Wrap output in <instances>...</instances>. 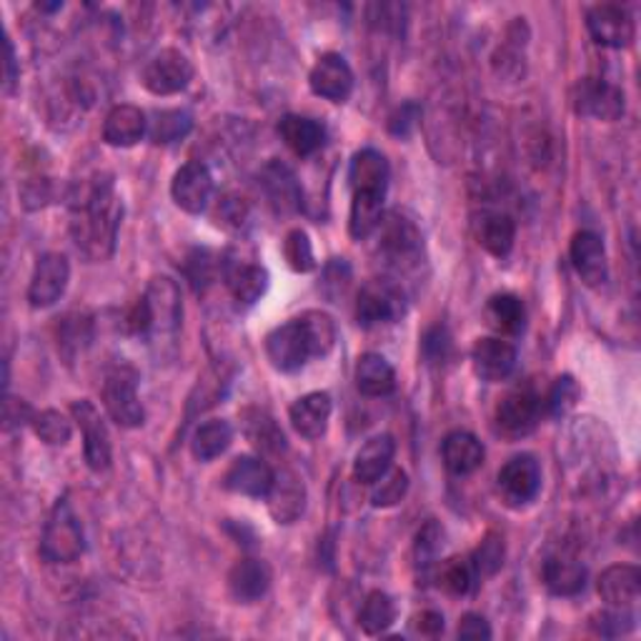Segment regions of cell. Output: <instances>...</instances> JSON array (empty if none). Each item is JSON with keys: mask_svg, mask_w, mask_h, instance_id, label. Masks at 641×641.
I'll return each instance as SVG.
<instances>
[{"mask_svg": "<svg viewBox=\"0 0 641 641\" xmlns=\"http://www.w3.org/2000/svg\"><path fill=\"white\" fill-rule=\"evenodd\" d=\"M70 236L78 254L88 260L114 256L124 204L116 194L114 178L96 176L70 188Z\"/></svg>", "mask_w": 641, "mask_h": 641, "instance_id": "obj_1", "label": "cell"}, {"mask_svg": "<svg viewBox=\"0 0 641 641\" xmlns=\"http://www.w3.org/2000/svg\"><path fill=\"white\" fill-rule=\"evenodd\" d=\"M336 320L326 310H304V314L276 326L266 336V356L270 366L290 374L308 364V358L328 356L336 346Z\"/></svg>", "mask_w": 641, "mask_h": 641, "instance_id": "obj_2", "label": "cell"}, {"mask_svg": "<svg viewBox=\"0 0 641 641\" xmlns=\"http://www.w3.org/2000/svg\"><path fill=\"white\" fill-rule=\"evenodd\" d=\"M184 320V304L174 278L154 276L148 280L146 294L136 300L128 314V328L134 334H176Z\"/></svg>", "mask_w": 641, "mask_h": 641, "instance_id": "obj_3", "label": "cell"}, {"mask_svg": "<svg viewBox=\"0 0 641 641\" xmlns=\"http://www.w3.org/2000/svg\"><path fill=\"white\" fill-rule=\"evenodd\" d=\"M86 551L83 526L76 516L68 499H58L53 511L48 514L43 536H40V556L48 564H73Z\"/></svg>", "mask_w": 641, "mask_h": 641, "instance_id": "obj_4", "label": "cell"}, {"mask_svg": "<svg viewBox=\"0 0 641 641\" xmlns=\"http://www.w3.org/2000/svg\"><path fill=\"white\" fill-rule=\"evenodd\" d=\"M103 406L108 416L124 428L144 426L146 411L138 398V374L130 366H116L108 371L103 384Z\"/></svg>", "mask_w": 641, "mask_h": 641, "instance_id": "obj_5", "label": "cell"}, {"mask_svg": "<svg viewBox=\"0 0 641 641\" xmlns=\"http://www.w3.org/2000/svg\"><path fill=\"white\" fill-rule=\"evenodd\" d=\"M140 80L154 96H176L194 80V63L180 50L164 48L148 60Z\"/></svg>", "mask_w": 641, "mask_h": 641, "instance_id": "obj_6", "label": "cell"}, {"mask_svg": "<svg viewBox=\"0 0 641 641\" xmlns=\"http://www.w3.org/2000/svg\"><path fill=\"white\" fill-rule=\"evenodd\" d=\"M70 414H73V421L83 434V454H86V464L90 471H108L110 461H114V446H110V434L103 416L100 411L90 404V401H73L70 406Z\"/></svg>", "mask_w": 641, "mask_h": 641, "instance_id": "obj_7", "label": "cell"}, {"mask_svg": "<svg viewBox=\"0 0 641 641\" xmlns=\"http://www.w3.org/2000/svg\"><path fill=\"white\" fill-rule=\"evenodd\" d=\"M571 103L579 116L596 120H617L627 108L621 88L604 78H581L571 93Z\"/></svg>", "mask_w": 641, "mask_h": 641, "instance_id": "obj_8", "label": "cell"}, {"mask_svg": "<svg viewBox=\"0 0 641 641\" xmlns=\"http://www.w3.org/2000/svg\"><path fill=\"white\" fill-rule=\"evenodd\" d=\"M496 428L509 438L529 436L541 418V396L531 386L514 388L496 406Z\"/></svg>", "mask_w": 641, "mask_h": 641, "instance_id": "obj_9", "label": "cell"}, {"mask_svg": "<svg viewBox=\"0 0 641 641\" xmlns=\"http://www.w3.org/2000/svg\"><path fill=\"white\" fill-rule=\"evenodd\" d=\"M499 494L509 506H526L534 501L541 489V466L531 454L509 458L496 479Z\"/></svg>", "mask_w": 641, "mask_h": 641, "instance_id": "obj_10", "label": "cell"}, {"mask_svg": "<svg viewBox=\"0 0 641 641\" xmlns=\"http://www.w3.org/2000/svg\"><path fill=\"white\" fill-rule=\"evenodd\" d=\"M398 316H404V296L396 286L386 284V280H368L358 290L356 318L364 328L394 324Z\"/></svg>", "mask_w": 641, "mask_h": 641, "instance_id": "obj_11", "label": "cell"}, {"mask_svg": "<svg viewBox=\"0 0 641 641\" xmlns=\"http://www.w3.org/2000/svg\"><path fill=\"white\" fill-rule=\"evenodd\" d=\"M70 280V264L63 254H43L38 258L28 286V304L33 308L53 306L66 294Z\"/></svg>", "mask_w": 641, "mask_h": 641, "instance_id": "obj_12", "label": "cell"}, {"mask_svg": "<svg viewBox=\"0 0 641 641\" xmlns=\"http://www.w3.org/2000/svg\"><path fill=\"white\" fill-rule=\"evenodd\" d=\"M586 28L591 38L604 48H627L637 36L634 18L627 8L614 3H599L586 10Z\"/></svg>", "mask_w": 641, "mask_h": 641, "instance_id": "obj_13", "label": "cell"}, {"mask_svg": "<svg viewBox=\"0 0 641 641\" xmlns=\"http://www.w3.org/2000/svg\"><path fill=\"white\" fill-rule=\"evenodd\" d=\"M170 196H174L176 206L186 214H204L210 196H214V176L206 164L200 160H190V164L180 166L170 184Z\"/></svg>", "mask_w": 641, "mask_h": 641, "instance_id": "obj_14", "label": "cell"}, {"mask_svg": "<svg viewBox=\"0 0 641 641\" xmlns=\"http://www.w3.org/2000/svg\"><path fill=\"white\" fill-rule=\"evenodd\" d=\"M308 86L316 96L344 103L354 93V70L341 53H324L310 68Z\"/></svg>", "mask_w": 641, "mask_h": 641, "instance_id": "obj_15", "label": "cell"}, {"mask_svg": "<svg viewBox=\"0 0 641 641\" xmlns=\"http://www.w3.org/2000/svg\"><path fill=\"white\" fill-rule=\"evenodd\" d=\"M258 184L268 206L274 208L276 214H296L300 204H304V194H300L296 174L286 164H280V160H268V164L260 168Z\"/></svg>", "mask_w": 641, "mask_h": 641, "instance_id": "obj_16", "label": "cell"}, {"mask_svg": "<svg viewBox=\"0 0 641 641\" xmlns=\"http://www.w3.org/2000/svg\"><path fill=\"white\" fill-rule=\"evenodd\" d=\"M571 264L579 278L584 280L589 288H599L609 280V260H607V248L604 240H601L594 230H579L571 238Z\"/></svg>", "mask_w": 641, "mask_h": 641, "instance_id": "obj_17", "label": "cell"}, {"mask_svg": "<svg viewBox=\"0 0 641 641\" xmlns=\"http://www.w3.org/2000/svg\"><path fill=\"white\" fill-rule=\"evenodd\" d=\"M268 511L276 524H296L306 511V484L294 469L278 471L268 491Z\"/></svg>", "mask_w": 641, "mask_h": 641, "instance_id": "obj_18", "label": "cell"}, {"mask_svg": "<svg viewBox=\"0 0 641 641\" xmlns=\"http://www.w3.org/2000/svg\"><path fill=\"white\" fill-rule=\"evenodd\" d=\"M516 358V346L496 336L479 338L471 348V364H474L476 376L489 381V384H499V381H506L514 374Z\"/></svg>", "mask_w": 641, "mask_h": 641, "instance_id": "obj_19", "label": "cell"}, {"mask_svg": "<svg viewBox=\"0 0 641 641\" xmlns=\"http://www.w3.org/2000/svg\"><path fill=\"white\" fill-rule=\"evenodd\" d=\"M376 230L381 236V254H384L391 264H414L418 258L421 234L408 218L391 214L381 218V226Z\"/></svg>", "mask_w": 641, "mask_h": 641, "instance_id": "obj_20", "label": "cell"}, {"mask_svg": "<svg viewBox=\"0 0 641 641\" xmlns=\"http://www.w3.org/2000/svg\"><path fill=\"white\" fill-rule=\"evenodd\" d=\"M274 479L276 471L260 456H238L226 471L224 486L240 496L266 499L270 486H274Z\"/></svg>", "mask_w": 641, "mask_h": 641, "instance_id": "obj_21", "label": "cell"}, {"mask_svg": "<svg viewBox=\"0 0 641 641\" xmlns=\"http://www.w3.org/2000/svg\"><path fill=\"white\" fill-rule=\"evenodd\" d=\"M391 178V168L386 156L376 148H364L351 158L348 168V184L354 194H374L386 196Z\"/></svg>", "mask_w": 641, "mask_h": 641, "instance_id": "obj_22", "label": "cell"}, {"mask_svg": "<svg viewBox=\"0 0 641 641\" xmlns=\"http://www.w3.org/2000/svg\"><path fill=\"white\" fill-rule=\"evenodd\" d=\"M274 571L264 559H240L228 574V591L238 604H256L266 596Z\"/></svg>", "mask_w": 641, "mask_h": 641, "instance_id": "obj_23", "label": "cell"}, {"mask_svg": "<svg viewBox=\"0 0 641 641\" xmlns=\"http://www.w3.org/2000/svg\"><path fill=\"white\" fill-rule=\"evenodd\" d=\"M331 411H334V404H331V396L326 391H314V394L300 396L296 404L288 408V418L298 436L316 441L326 434Z\"/></svg>", "mask_w": 641, "mask_h": 641, "instance_id": "obj_24", "label": "cell"}, {"mask_svg": "<svg viewBox=\"0 0 641 641\" xmlns=\"http://www.w3.org/2000/svg\"><path fill=\"white\" fill-rule=\"evenodd\" d=\"M599 596L609 607L629 609L634 607L641 596V571L631 564H614L601 571L599 576Z\"/></svg>", "mask_w": 641, "mask_h": 641, "instance_id": "obj_25", "label": "cell"}, {"mask_svg": "<svg viewBox=\"0 0 641 641\" xmlns=\"http://www.w3.org/2000/svg\"><path fill=\"white\" fill-rule=\"evenodd\" d=\"M484 444L469 431H451L441 444V458L454 476H469L484 464Z\"/></svg>", "mask_w": 641, "mask_h": 641, "instance_id": "obj_26", "label": "cell"}, {"mask_svg": "<svg viewBox=\"0 0 641 641\" xmlns=\"http://www.w3.org/2000/svg\"><path fill=\"white\" fill-rule=\"evenodd\" d=\"M148 134L146 114L130 103H120L108 110L103 120V140L114 148H130Z\"/></svg>", "mask_w": 641, "mask_h": 641, "instance_id": "obj_27", "label": "cell"}, {"mask_svg": "<svg viewBox=\"0 0 641 641\" xmlns=\"http://www.w3.org/2000/svg\"><path fill=\"white\" fill-rule=\"evenodd\" d=\"M396 441L388 434L371 436L364 446L358 448L354 458V479L358 484H376V481L386 474L394 464Z\"/></svg>", "mask_w": 641, "mask_h": 641, "instance_id": "obj_28", "label": "cell"}, {"mask_svg": "<svg viewBox=\"0 0 641 641\" xmlns=\"http://www.w3.org/2000/svg\"><path fill=\"white\" fill-rule=\"evenodd\" d=\"M224 276H226L230 296L244 306L256 304V300L264 296L268 288L266 268L258 264H248V260H226Z\"/></svg>", "mask_w": 641, "mask_h": 641, "instance_id": "obj_29", "label": "cell"}, {"mask_svg": "<svg viewBox=\"0 0 641 641\" xmlns=\"http://www.w3.org/2000/svg\"><path fill=\"white\" fill-rule=\"evenodd\" d=\"M278 136L296 156H314L326 144L324 124L308 116H284L278 124Z\"/></svg>", "mask_w": 641, "mask_h": 641, "instance_id": "obj_30", "label": "cell"}, {"mask_svg": "<svg viewBox=\"0 0 641 641\" xmlns=\"http://www.w3.org/2000/svg\"><path fill=\"white\" fill-rule=\"evenodd\" d=\"M356 388L364 396H388L396 388V371L381 354H364L356 361Z\"/></svg>", "mask_w": 641, "mask_h": 641, "instance_id": "obj_31", "label": "cell"}, {"mask_svg": "<svg viewBox=\"0 0 641 641\" xmlns=\"http://www.w3.org/2000/svg\"><path fill=\"white\" fill-rule=\"evenodd\" d=\"M244 434L254 444L260 454L278 456L280 451H286V436L278 428L276 418L264 408H246L244 411Z\"/></svg>", "mask_w": 641, "mask_h": 641, "instance_id": "obj_32", "label": "cell"}, {"mask_svg": "<svg viewBox=\"0 0 641 641\" xmlns=\"http://www.w3.org/2000/svg\"><path fill=\"white\" fill-rule=\"evenodd\" d=\"M541 576H544L546 589L556 596H576L586 586V569L576 559L566 556L546 559Z\"/></svg>", "mask_w": 641, "mask_h": 641, "instance_id": "obj_33", "label": "cell"}, {"mask_svg": "<svg viewBox=\"0 0 641 641\" xmlns=\"http://www.w3.org/2000/svg\"><path fill=\"white\" fill-rule=\"evenodd\" d=\"M476 238L491 256H509L516 240L514 218L509 214H499V210H494V214H481V218L476 220Z\"/></svg>", "mask_w": 641, "mask_h": 641, "instance_id": "obj_34", "label": "cell"}, {"mask_svg": "<svg viewBox=\"0 0 641 641\" xmlns=\"http://www.w3.org/2000/svg\"><path fill=\"white\" fill-rule=\"evenodd\" d=\"M230 441H234V426L224 418H210L196 428L190 438V454L198 461H214L230 446Z\"/></svg>", "mask_w": 641, "mask_h": 641, "instance_id": "obj_35", "label": "cell"}, {"mask_svg": "<svg viewBox=\"0 0 641 641\" xmlns=\"http://www.w3.org/2000/svg\"><path fill=\"white\" fill-rule=\"evenodd\" d=\"M489 324L494 326L499 334L516 336L526 326V308L524 300L514 294H496L489 298L486 304Z\"/></svg>", "mask_w": 641, "mask_h": 641, "instance_id": "obj_36", "label": "cell"}, {"mask_svg": "<svg viewBox=\"0 0 641 641\" xmlns=\"http://www.w3.org/2000/svg\"><path fill=\"white\" fill-rule=\"evenodd\" d=\"M384 198L374 194H354L351 200V214H348V234L356 240H364L371 234H376L384 218Z\"/></svg>", "mask_w": 641, "mask_h": 641, "instance_id": "obj_37", "label": "cell"}, {"mask_svg": "<svg viewBox=\"0 0 641 641\" xmlns=\"http://www.w3.org/2000/svg\"><path fill=\"white\" fill-rule=\"evenodd\" d=\"M396 621V604L386 591H371L366 596L364 607L358 611V627L366 631L368 637L384 634L386 629Z\"/></svg>", "mask_w": 641, "mask_h": 641, "instance_id": "obj_38", "label": "cell"}, {"mask_svg": "<svg viewBox=\"0 0 641 641\" xmlns=\"http://www.w3.org/2000/svg\"><path fill=\"white\" fill-rule=\"evenodd\" d=\"M190 128H194V118H190L186 110H160L156 118L150 120L148 136L156 146H168L184 140Z\"/></svg>", "mask_w": 641, "mask_h": 641, "instance_id": "obj_39", "label": "cell"}, {"mask_svg": "<svg viewBox=\"0 0 641 641\" xmlns=\"http://www.w3.org/2000/svg\"><path fill=\"white\" fill-rule=\"evenodd\" d=\"M224 264H226V260L220 258V256H216L214 250L194 248L188 254L186 264H184V274L190 280V286H194L196 290H206L216 280L218 270L224 274Z\"/></svg>", "mask_w": 641, "mask_h": 641, "instance_id": "obj_40", "label": "cell"}, {"mask_svg": "<svg viewBox=\"0 0 641 641\" xmlns=\"http://www.w3.org/2000/svg\"><path fill=\"white\" fill-rule=\"evenodd\" d=\"M476 569L471 564V556H454L438 566V586L454 596H464L476 581Z\"/></svg>", "mask_w": 641, "mask_h": 641, "instance_id": "obj_41", "label": "cell"}, {"mask_svg": "<svg viewBox=\"0 0 641 641\" xmlns=\"http://www.w3.org/2000/svg\"><path fill=\"white\" fill-rule=\"evenodd\" d=\"M30 426H33L36 436L48 446H66L70 441V434H73V426H70V421L56 408L40 411V414L33 416V424Z\"/></svg>", "mask_w": 641, "mask_h": 641, "instance_id": "obj_42", "label": "cell"}, {"mask_svg": "<svg viewBox=\"0 0 641 641\" xmlns=\"http://www.w3.org/2000/svg\"><path fill=\"white\" fill-rule=\"evenodd\" d=\"M284 258H286V264L296 270V274H308V270L316 268L314 246H310V238L306 230H300V228L288 230L284 238Z\"/></svg>", "mask_w": 641, "mask_h": 641, "instance_id": "obj_43", "label": "cell"}, {"mask_svg": "<svg viewBox=\"0 0 641 641\" xmlns=\"http://www.w3.org/2000/svg\"><path fill=\"white\" fill-rule=\"evenodd\" d=\"M504 556H506L504 539L499 534H486L479 549L474 551V556H471V564H474L479 579L494 576L496 571L504 566Z\"/></svg>", "mask_w": 641, "mask_h": 641, "instance_id": "obj_44", "label": "cell"}, {"mask_svg": "<svg viewBox=\"0 0 641 641\" xmlns=\"http://www.w3.org/2000/svg\"><path fill=\"white\" fill-rule=\"evenodd\" d=\"M376 489H374V501L376 509H388V506H396L398 501H404L406 491H408V474L404 469H394V471H386L384 476L376 481Z\"/></svg>", "mask_w": 641, "mask_h": 641, "instance_id": "obj_45", "label": "cell"}, {"mask_svg": "<svg viewBox=\"0 0 641 641\" xmlns=\"http://www.w3.org/2000/svg\"><path fill=\"white\" fill-rule=\"evenodd\" d=\"M576 401H579L576 381L571 378V376H559L556 384L551 386L544 404H546L551 416H564V414H569L571 408L576 406Z\"/></svg>", "mask_w": 641, "mask_h": 641, "instance_id": "obj_46", "label": "cell"}, {"mask_svg": "<svg viewBox=\"0 0 641 641\" xmlns=\"http://www.w3.org/2000/svg\"><path fill=\"white\" fill-rule=\"evenodd\" d=\"M591 629L599 637H621L634 629V617L627 609L611 607V611H599V614L591 617Z\"/></svg>", "mask_w": 641, "mask_h": 641, "instance_id": "obj_47", "label": "cell"}, {"mask_svg": "<svg viewBox=\"0 0 641 641\" xmlns=\"http://www.w3.org/2000/svg\"><path fill=\"white\" fill-rule=\"evenodd\" d=\"M216 218H218V226H224L226 230H240L248 224L246 198L236 194L224 196L216 208Z\"/></svg>", "mask_w": 641, "mask_h": 641, "instance_id": "obj_48", "label": "cell"}, {"mask_svg": "<svg viewBox=\"0 0 641 641\" xmlns=\"http://www.w3.org/2000/svg\"><path fill=\"white\" fill-rule=\"evenodd\" d=\"M441 544H444V529H441L436 521H428V524L416 534V559H418L416 564L421 566L434 564Z\"/></svg>", "mask_w": 641, "mask_h": 641, "instance_id": "obj_49", "label": "cell"}, {"mask_svg": "<svg viewBox=\"0 0 641 641\" xmlns=\"http://www.w3.org/2000/svg\"><path fill=\"white\" fill-rule=\"evenodd\" d=\"M451 354V336L444 326H434L424 336V356L428 364H441Z\"/></svg>", "mask_w": 641, "mask_h": 641, "instance_id": "obj_50", "label": "cell"}, {"mask_svg": "<svg viewBox=\"0 0 641 641\" xmlns=\"http://www.w3.org/2000/svg\"><path fill=\"white\" fill-rule=\"evenodd\" d=\"M416 120H418V108L414 103H404L401 108H396L394 116H391L388 128L394 136H408L411 128L416 126Z\"/></svg>", "mask_w": 641, "mask_h": 641, "instance_id": "obj_51", "label": "cell"}, {"mask_svg": "<svg viewBox=\"0 0 641 641\" xmlns=\"http://www.w3.org/2000/svg\"><path fill=\"white\" fill-rule=\"evenodd\" d=\"M458 637L461 639H491V629L484 617L469 611V614H464L458 621Z\"/></svg>", "mask_w": 641, "mask_h": 641, "instance_id": "obj_52", "label": "cell"}, {"mask_svg": "<svg viewBox=\"0 0 641 641\" xmlns=\"http://www.w3.org/2000/svg\"><path fill=\"white\" fill-rule=\"evenodd\" d=\"M33 411L26 404V401L8 398L6 401V428H16L23 424H33Z\"/></svg>", "mask_w": 641, "mask_h": 641, "instance_id": "obj_53", "label": "cell"}, {"mask_svg": "<svg viewBox=\"0 0 641 641\" xmlns=\"http://www.w3.org/2000/svg\"><path fill=\"white\" fill-rule=\"evenodd\" d=\"M414 629L424 637H438L441 631H444V617H441L434 609L421 611V614L414 617Z\"/></svg>", "mask_w": 641, "mask_h": 641, "instance_id": "obj_54", "label": "cell"}, {"mask_svg": "<svg viewBox=\"0 0 641 641\" xmlns=\"http://www.w3.org/2000/svg\"><path fill=\"white\" fill-rule=\"evenodd\" d=\"M16 78H18L16 50H13V43H10V38H6V90H8V93H13Z\"/></svg>", "mask_w": 641, "mask_h": 641, "instance_id": "obj_55", "label": "cell"}, {"mask_svg": "<svg viewBox=\"0 0 641 641\" xmlns=\"http://www.w3.org/2000/svg\"><path fill=\"white\" fill-rule=\"evenodd\" d=\"M63 8V3H38V10H58Z\"/></svg>", "mask_w": 641, "mask_h": 641, "instance_id": "obj_56", "label": "cell"}]
</instances>
